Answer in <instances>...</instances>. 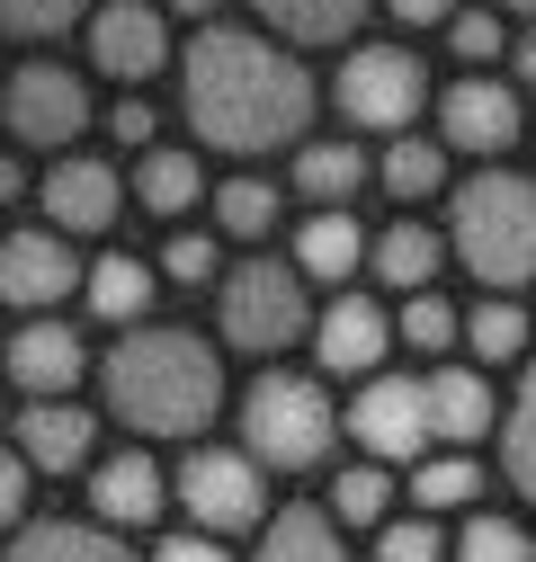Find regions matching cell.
<instances>
[{"label": "cell", "instance_id": "6da1fadb", "mask_svg": "<svg viewBox=\"0 0 536 562\" xmlns=\"http://www.w3.org/2000/svg\"><path fill=\"white\" fill-rule=\"evenodd\" d=\"M179 108L197 125V144L250 161V153L295 144L313 125V108H322V90H313V72L287 45H268L250 27H206L179 54Z\"/></svg>", "mask_w": 536, "mask_h": 562}, {"label": "cell", "instance_id": "7a4b0ae2", "mask_svg": "<svg viewBox=\"0 0 536 562\" xmlns=\"http://www.w3.org/2000/svg\"><path fill=\"white\" fill-rule=\"evenodd\" d=\"M99 393H108V411L125 419L134 438H197L224 411V367H215V348L197 330L144 322V330H125L108 348Z\"/></svg>", "mask_w": 536, "mask_h": 562}, {"label": "cell", "instance_id": "3957f363", "mask_svg": "<svg viewBox=\"0 0 536 562\" xmlns=\"http://www.w3.org/2000/svg\"><path fill=\"white\" fill-rule=\"evenodd\" d=\"M447 241L456 259L483 277L492 295H518L536 286V179L527 170H474L456 196H447Z\"/></svg>", "mask_w": 536, "mask_h": 562}, {"label": "cell", "instance_id": "277c9868", "mask_svg": "<svg viewBox=\"0 0 536 562\" xmlns=\"http://www.w3.org/2000/svg\"><path fill=\"white\" fill-rule=\"evenodd\" d=\"M349 411H331V393L313 375H287L268 367L250 393H242V447L268 464V473H322L331 447H340Z\"/></svg>", "mask_w": 536, "mask_h": 562}, {"label": "cell", "instance_id": "5b68a950", "mask_svg": "<svg viewBox=\"0 0 536 562\" xmlns=\"http://www.w3.org/2000/svg\"><path fill=\"white\" fill-rule=\"evenodd\" d=\"M215 322H224L233 348L278 358V348H295L322 313L304 304V268L295 259H242V268H224V286H215Z\"/></svg>", "mask_w": 536, "mask_h": 562}, {"label": "cell", "instance_id": "8992f818", "mask_svg": "<svg viewBox=\"0 0 536 562\" xmlns=\"http://www.w3.org/2000/svg\"><path fill=\"white\" fill-rule=\"evenodd\" d=\"M170 482H179L188 527H206V536H250V527H268V464H259L250 447H188V464H179Z\"/></svg>", "mask_w": 536, "mask_h": 562}, {"label": "cell", "instance_id": "52a82bcc", "mask_svg": "<svg viewBox=\"0 0 536 562\" xmlns=\"http://www.w3.org/2000/svg\"><path fill=\"white\" fill-rule=\"evenodd\" d=\"M331 99L358 134H412V116L429 108V63L412 45H358L331 81Z\"/></svg>", "mask_w": 536, "mask_h": 562}, {"label": "cell", "instance_id": "ba28073f", "mask_svg": "<svg viewBox=\"0 0 536 562\" xmlns=\"http://www.w3.org/2000/svg\"><path fill=\"white\" fill-rule=\"evenodd\" d=\"M349 438H358L376 464L429 456V447H438V429H429V375H367L358 402H349Z\"/></svg>", "mask_w": 536, "mask_h": 562}, {"label": "cell", "instance_id": "9c48e42d", "mask_svg": "<svg viewBox=\"0 0 536 562\" xmlns=\"http://www.w3.org/2000/svg\"><path fill=\"white\" fill-rule=\"evenodd\" d=\"M518 134H527L518 81H501V72H465V81L438 90V144H447V153H483V161H501Z\"/></svg>", "mask_w": 536, "mask_h": 562}, {"label": "cell", "instance_id": "30bf717a", "mask_svg": "<svg viewBox=\"0 0 536 562\" xmlns=\"http://www.w3.org/2000/svg\"><path fill=\"white\" fill-rule=\"evenodd\" d=\"M72 286H90V268L72 259V233L54 224H19L10 241H0V295H10L27 322L45 304H72Z\"/></svg>", "mask_w": 536, "mask_h": 562}, {"label": "cell", "instance_id": "8fae6325", "mask_svg": "<svg viewBox=\"0 0 536 562\" xmlns=\"http://www.w3.org/2000/svg\"><path fill=\"white\" fill-rule=\"evenodd\" d=\"M81 125H90V90L63 63H19V81H10V134L19 144L27 153H72Z\"/></svg>", "mask_w": 536, "mask_h": 562}, {"label": "cell", "instance_id": "7c38bea8", "mask_svg": "<svg viewBox=\"0 0 536 562\" xmlns=\"http://www.w3.org/2000/svg\"><path fill=\"white\" fill-rule=\"evenodd\" d=\"M90 63H99L108 81L144 90L161 63H170V19L153 10V0H99V19H90Z\"/></svg>", "mask_w": 536, "mask_h": 562}, {"label": "cell", "instance_id": "4fadbf2b", "mask_svg": "<svg viewBox=\"0 0 536 562\" xmlns=\"http://www.w3.org/2000/svg\"><path fill=\"white\" fill-rule=\"evenodd\" d=\"M36 205H45V224H54V233L90 241V233H108V224L125 215V188H116V170H108V161L63 153V161L45 170V188H36Z\"/></svg>", "mask_w": 536, "mask_h": 562}, {"label": "cell", "instance_id": "5bb4252c", "mask_svg": "<svg viewBox=\"0 0 536 562\" xmlns=\"http://www.w3.org/2000/svg\"><path fill=\"white\" fill-rule=\"evenodd\" d=\"M393 330H402V322H384L376 295H331L322 322H313V358H322L331 375H367V367H384Z\"/></svg>", "mask_w": 536, "mask_h": 562}, {"label": "cell", "instance_id": "9a60e30c", "mask_svg": "<svg viewBox=\"0 0 536 562\" xmlns=\"http://www.w3.org/2000/svg\"><path fill=\"white\" fill-rule=\"evenodd\" d=\"M161 501H179V482H170L144 447H125V456L90 464V509H99V527H153Z\"/></svg>", "mask_w": 536, "mask_h": 562}, {"label": "cell", "instance_id": "2e32d148", "mask_svg": "<svg viewBox=\"0 0 536 562\" xmlns=\"http://www.w3.org/2000/svg\"><path fill=\"white\" fill-rule=\"evenodd\" d=\"M81 339H72V322H27L19 339H10V384L27 393V402H72V384H81Z\"/></svg>", "mask_w": 536, "mask_h": 562}, {"label": "cell", "instance_id": "e0dca14e", "mask_svg": "<svg viewBox=\"0 0 536 562\" xmlns=\"http://www.w3.org/2000/svg\"><path fill=\"white\" fill-rule=\"evenodd\" d=\"M19 456H27L36 473H81V464L99 456V419H90L81 402H27V411H19Z\"/></svg>", "mask_w": 536, "mask_h": 562}, {"label": "cell", "instance_id": "ac0fdd59", "mask_svg": "<svg viewBox=\"0 0 536 562\" xmlns=\"http://www.w3.org/2000/svg\"><path fill=\"white\" fill-rule=\"evenodd\" d=\"M358 259H376V241L358 233L349 205H313V215L295 224V268L313 277V286H349Z\"/></svg>", "mask_w": 536, "mask_h": 562}, {"label": "cell", "instance_id": "d6986e66", "mask_svg": "<svg viewBox=\"0 0 536 562\" xmlns=\"http://www.w3.org/2000/svg\"><path fill=\"white\" fill-rule=\"evenodd\" d=\"M429 429H438V447L492 438V384H483V367H429Z\"/></svg>", "mask_w": 536, "mask_h": 562}, {"label": "cell", "instance_id": "ffe728a7", "mask_svg": "<svg viewBox=\"0 0 536 562\" xmlns=\"http://www.w3.org/2000/svg\"><path fill=\"white\" fill-rule=\"evenodd\" d=\"M447 250H456V241H438L429 224H412V215H402V224H384V233H376V259H367V268L384 277L393 295H429V286H438V259H447Z\"/></svg>", "mask_w": 536, "mask_h": 562}, {"label": "cell", "instance_id": "44dd1931", "mask_svg": "<svg viewBox=\"0 0 536 562\" xmlns=\"http://www.w3.org/2000/svg\"><path fill=\"white\" fill-rule=\"evenodd\" d=\"M10 562H134L116 527H81V518H27Z\"/></svg>", "mask_w": 536, "mask_h": 562}, {"label": "cell", "instance_id": "7402d4cb", "mask_svg": "<svg viewBox=\"0 0 536 562\" xmlns=\"http://www.w3.org/2000/svg\"><path fill=\"white\" fill-rule=\"evenodd\" d=\"M250 562H358L349 544H340V518H331V509H278V518H268L259 527V553Z\"/></svg>", "mask_w": 536, "mask_h": 562}, {"label": "cell", "instance_id": "603a6c76", "mask_svg": "<svg viewBox=\"0 0 536 562\" xmlns=\"http://www.w3.org/2000/svg\"><path fill=\"white\" fill-rule=\"evenodd\" d=\"M90 313L108 322V330H144V313H153V268L134 259V250H108V259H90Z\"/></svg>", "mask_w": 536, "mask_h": 562}, {"label": "cell", "instance_id": "cb8c5ba5", "mask_svg": "<svg viewBox=\"0 0 536 562\" xmlns=\"http://www.w3.org/2000/svg\"><path fill=\"white\" fill-rule=\"evenodd\" d=\"M250 10L278 27L287 45H349L358 19H367V0H250Z\"/></svg>", "mask_w": 536, "mask_h": 562}, {"label": "cell", "instance_id": "d4e9b609", "mask_svg": "<svg viewBox=\"0 0 536 562\" xmlns=\"http://www.w3.org/2000/svg\"><path fill=\"white\" fill-rule=\"evenodd\" d=\"M197 196H206V170H197V153L153 144L144 161H134V205H144V215H188Z\"/></svg>", "mask_w": 536, "mask_h": 562}, {"label": "cell", "instance_id": "484cf974", "mask_svg": "<svg viewBox=\"0 0 536 562\" xmlns=\"http://www.w3.org/2000/svg\"><path fill=\"white\" fill-rule=\"evenodd\" d=\"M367 179H376V161L358 144H304L295 153V196H313V205H349Z\"/></svg>", "mask_w": 536, "mask_h": 562}, {"label": "cell", "instance_id": "4316f807", "mask_svg": "<svg viewBox=\"0 0 536 562\" xmlns=\"http://www.w3.org/2000/svg\"><path fill=\"white\" fill-rule=\"evenodd\" d=\"M412 501H421V518H438V509H474V501H483V464L465 456V447L421 456V464H412Z\"/></svg>", "mask_w": 536, "mask_h": 562}, {"label": "cell", "instance_id": "83f0119b", "mask_svg": "<svg viewBox=\"0 0 536 562\" xmlns=\"http://www.w3.org/2000/svg\"><path fill=\"white\" fill-rule=\"evenodd\" d=\"M376 179H384V196L421 205V196H438V188H447V144H421V134H393V144H384V161H376Z\"/></svg>", "mask_w": 536, "mask_h": 562}, {"label": "cell", "instance_id": "f1b7e54d", "mask_svg": "<svg viewBox=\"0 0 536 562\" xmlns=\"http://www.w3.org/2000/svg\"><path fill=\"white\" fill-rule=\"evenodd\" d=\"M465 348H474L483 367H510V358H536V330H527V313L510 295H492V304L465 313Z\"/></svg>", "mask_w": 536, "mask_h": 562}, {"label": "cell", "instance_id": "f546056e", "mask_svg": "<svg viewBox=\"0 0 536 562\" xmlns=\"http://www.w3.org/2000/svg\"><path fill=\"white\" fill-rule=\"evenodd\" d=\"M501 473H510V491L536 509V358H527V375H518V402H510V419H501Z\"/></svg>", "mask_w": 536, "mask_h": 562}, {"label": "cell", "instance_id": "4dcf8cb0", "mask_svg": "<svg viewBox=\"0 0 536 562\" xmlns=\"http://www.w3.org/2000/svg\"><path fill=\"white\" fill-rule=\"evenodd\" d=\"M215 233L224 241H268L278 233V188L268 179H224L215 188Z\"/></svg>", "mask_w": 536, "mask_h": 562}, {"label": "cell", "instance_id": "1f68e13d", "mask_svg": "<svg viewBox=\"0 0 536 562\" xmlns=\"http://www.w3.org/2000/svg\"><path fill=\"white\" fill-rule=\"evenodd\" d=\"M384 509H393V473L376 456L349 464V473H331V518L340 527H384Z\"/></svg>", "mask_w": 536, "mask_h": 562}, {"label": "cell", "instance_id": "d6a6232c", "mask_svg": "<svg viewBox=\"0 0 536 562\" xmlns=\"http://www.w3.org/2000/svg\"><path fill=\"white\" fill-rule=\"evenodd\" d=\"M456 562H536V536L518 518H501V509H474L465 536H456Z\"/></svg>", "mask_w": 536, "mask_h": 562}, {"label": "cell", "instance_id": "836d02e7", "mask_svg": "<svg viewBox=\"0 0 536 562\" xmlns=\"http://www.w3.org/2000/svg\"><path fill=\"white\" fill-rule=\"evenodd\" d=\"M72 19H99V0H0V27L45 45V36H72Z\"/></svg>", "mask_w": 536, "mask_h": 562}, {"label": "cell", "instance_id": "e575fe53", "mask_svg": "<svg viewBox=\"0 0 536 562\" xmlns=\"http://www.w3.org/2000/svg\"><path fill=\"white\" fill-rule=\"evenodd\" d=\"M402 339L438 358V348H456V339H465V313H456V304L429 286V295H412V304H402Z\"/></svg>", "mask_w": 536, "mask_h": 562}, {"label": "cell", "instance_id": "d590c367", "mask_svg": "<svg viewBox=\"0 0 536 562\" xmlns=\"http://www.w3.org/2000/svg\"><path fill=\"white\" fill-rule=\"evenodd\" d=\"M376 562H447L438 518H384L376 527Z\"/></svg>", "mask_w": 536, "mask_h": 562}, {"label": "cell", "instance_id": "8d00e7d4", "mask_svg": "<svg viewBox=\"0 0 536 562\" xmlns=\"http://www.w3.org/2000/svg\"><path fill=\"white\" fill-rule=\"evenodd\" d=\"M447 45H456V63H474V72H483V63H501V54H510L501 10H465V19L447 27Z\"/></svg>", "mask_w": 536, "mask_h": 562}, {"label": "cell", "instance_id": "74e56055", "mask_svg": "<svg viewBox=\"0 0 536 562\" xmlns=\"http://www.w3.org/2000/svg\"><path fill=\"white\" fill-rule=\"evenodd\" d=\"M161 277L170 286H215V233H179L161 250Z\"/></svg>", "mask_w": 536, "mask_h": 562}, {"label": "cell", "instance_id": "f35d334b", "mask_svg": "<svg viewBox=\"0 0 536 562\" xmlns=\"http://www.w3.org/2000/svg\"><path fill=\"white\" fill-rule=\"evenodd\" d=\"M153 125H161V116H153V99H144V90H134V99H116V108H108V134H116V144H125L134 161L153 153Z\"/></svg>", "mask_w": 536, "mask_h": 562}, {"label": "cell", "instance_id": "ab89813d", "mask_svg": "<svg viewBox=\"0 0 536 562\" xmlns=\"http://www.w3.org/2000/svg\"><path fill=\"white\" fill-rule=\"evenodd\" d=\"M153 562H233V553H224V536L188 527V536H161V553H153Z\"/></svg>", "mask_w": 536, "mask_h": 562}, {"label": "cell", "instance_id": "60d3db41", "mask_svg": "<svg viewBox=\"0 0 536 562\" xmlns=\"http://www.w3.org/2000/svg\"><path fill=\"white\" fill-rule=\"evenodd\" d=\"M27 482H36V464L10 447V464H0V518H19V527H27Z\"/></svg>", "mask_w": 536, "mask_h": 562}, {"label": "cell", "instance_id": "b9f144b4", "mask_svg": "<svg viewBox=\"0 0 536 562\" xmlns=\"http://www.w3.org/2000/svg\"><path fill=\"white\" fill-rule=\"evenodd\" d=\"M384 10H393L402 27H456V19H465V0H384Z\"/></svg>", "mask_w": 536, "mask_h": 562}, {"label": "cell", "instance_id": "7bdbcfd3", "mask_svg": "<svg viewBox=\"0 0 536 562\" xmlns=\"http://www.w3.org/2000/svg\"><path fill=\"white\" fill-rule=\"evenodd\" d=\"M510 81H518V90H536V36H518V45H510Z\"/></svg>", "mask_w": 536, "mask_h": 562}, {"label": "cell", "instance_id": "ee69618b", "mask_svg": "<svg viewBox=\"0 0 536 562\" xmlns=\"http://www.w3.org/2000/svg\"><path fill=\"white\" fill-rule=\"evenodd\" d=\"M161 10H179V19H206V27H215V10H224V0H161Z\"/></svg>", "mask_w": 536, "mask_h": 562}, {"label": "cell", "instance_id": "f6af8a7d", "mask_svg": "<svg viewBox=\"0 0 536 562\" xmlns=\"http://www.w3.org/2000/svg\"><path fill=\"white\" fill-rule=\"evenodd\" d=\"M492 10H501V19H536V0H492Z\"/></svg>", "mask_w": 536, "mask_h": 562}]
</instances>
